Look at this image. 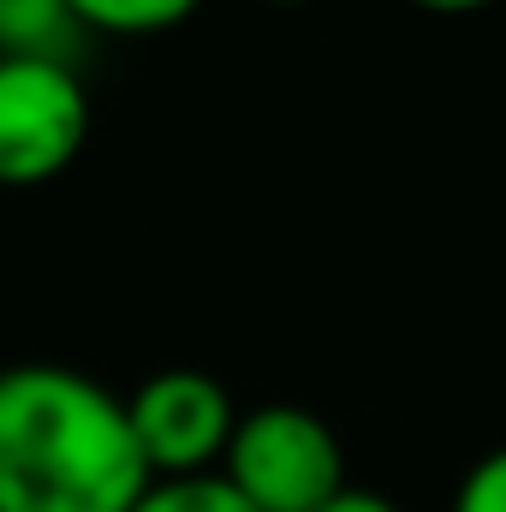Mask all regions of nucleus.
Here are the masks:
<instances>
[{"label": "nucleus", "instance_id": "nucleus-11", "mask_svg": "<svg viewBox=\"0 0 506 512\" xmlns=\"http://www.w3.org/2000/svg\"><path fill=\"white\" fill-rule=\"evenodd\" d=\"M280 6H292V0H280Z\"/></svg>", "mask_w": 506, "mask_h": 512}, {"label": "nucleus", "instance_id": "nucleus-9", "mask_svg": "<svg viewBox=\"0 0 506 512\" xmlns=\"http://www.w3.org/2000/svg\"><path fill=\"white\" fill-rule=\"evenodd\" d=\"M322 512H399L387 495H376V489H346L334 507H322Z\"/></svg>", "mask_w": 506, "mask_h": 512}, {"label": "nucleus", "instance_id": "nucleus-1", "mask_svg": "<svg viewBox=\"0 0 506 512\" xmlns=\"http://www.w3.org/2000/svg\"><path fill=\"white\" fill-rule=\"evenodd\" d=\"M149 483L120 393L66 364L0 370V512H131Z\"/></svg>", "mask_w": 506, "mask_h": 512}, {"label": "nucleus", "instance_id": "nucleus-8", "mask_svg": "<svg viewBox=\"0 0 506 512\" xmlns=\"http://www.w3.org/2000/svg\"><path fill=\"white\" fill-rule=\"evenodd\" d=\"M453 512H506V447L483 453L465 471V483L453 495Z\"/></svg>", "mask_w": 506, "mask_h": 512}, {"label": "nucleus", "instance_id": "nucleus-3", "mask_svg": "<svg viewBox=\"0 0 506 512\" xmlns=\"http://www.w3.org/2000/svg\"><path fill=\"white\" fill-rule=\"evenodd\" d=\"M90 137V90L60 60H0V185L60 179Z\"/></svg>", "mask_w": 506, "mask_h": 512}, {"label": "nucleus", "instance_id": "nucleus-7", "mask_svg": "<svg viewBox=\"0 0 506 512\" xmlns=\"http://www.w3.org/2000/svg\"><path fill=\"white\" fill-rule=\"evenodd\" d=\"M131 512H251L239 495H233V483L215 471V477H173V483H149L143 489V501Z\"/></svg>", "mask_w": 506, "mask_h": 512}, {"label": "nucleus", "instance_id": "nucleus-5", "mask_svg": "<svg viewBox=\"0 0 506 512\" xmlns=\"http://www.w3.org/2000/svg\"><path fill=\"white\" fill-rule=\"evenodd\" d=\"M84 48L72 0H0V60H60Z\"/></svg>", "mask_w": 506, "mask_h": 512}, {"label": "nucleus", "instance_id": "nucleus-6", "mask_svg": "<svg viewBox=\"0 0 506 512\" xmlns=\"http://www.w3.org/2000/svg\"><path fill=\"white\" fill-rule=\"evenodd\" d=\"M203 0H72L84 36H161L179 30Z\"/></svg>", "mask_w": 506, "mask_h": 512}, {"label": "nucleus", "instance_id": "nucleus-10", "mask_svg": "<svg viewBox=\"0 0 506 512\" xmlns=\"http://www.w3.org/2000/svg\"><path fill=\"white\" fill-rule=\"evenodd\" d=\"M423 12H477V6H495V0H411Z\"/></svg>", "mask_w": 506, "mask_h": 512}, {"label": "nucleus", "instance_id": "nucleus-2", "mask_svg": "<svg viewBox=\"0 0 506 512\" xmlns=\"http://www.w3.org/2000/svg\"><path fill=\"white\" fill-rule=\"evenodd\" d=\"M221 477L251 512H322L352 489L334 429L304 405L245 411L221 459Z\"/></svg>", "mask_w": 506, "mask_h": 512}, {"label": "nucleus", "instance_id": "nucleus-4", "mask_svg": "<svg viewBox=\"0 0 506 512\" xmlns=\"http://www.w3.org/2000/svg\"><path fill=\"white\" fill-rule=\"evenodd\" d=\"M126 417L155 483L215 477L227 447H233V429H239L233 393L215 376H203V370H161V376H149L126 399Z\"/></svg>", "mask_w": 506, "mask_h": 512}]
</instances>
